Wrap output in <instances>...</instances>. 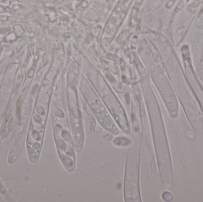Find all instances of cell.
Listing matches in <instances>:
<instances>
[{"label":"cell","instance_id":"obj_1","mask_svg":"<svg viewBox=\"0 0 203 202\" xmlns=\"http://www.w3.org/2000/svg\"><path fill=\"white\" fill-rule=\"evenodd\" d=\"M164 193H165V195H166V198H164V199L165 201H171L172 199V196L171 193H169V192H165Z\"/></svg>","mask_w":203,"mask_h":202},{"label":"cell","instance_id":"obj_2","mask_svg":"<svg viewBox=\"0 0 203 202\" xmlns=\"http://www.w3.org/2000/svg\"><path fill=\"white\" fill-rule=\"evenodd\" d=\"M200 105H201V106H202V112H203V101H201V104H200Z\"/></svg>","mask_w":203,"mask_h":202}]
</instances>
